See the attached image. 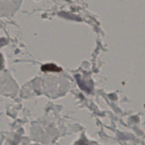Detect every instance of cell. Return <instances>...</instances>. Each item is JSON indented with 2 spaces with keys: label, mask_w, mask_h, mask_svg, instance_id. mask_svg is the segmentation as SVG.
Listing matches in <instances>:
<instances>
[{
  "label": "cell",
  "mask_w": 145,
  "mask_h": 145,
  "mask_svg": "<svg viewBox=\"0 0 145 145\" xmlns=\"http://www.w3.org/2000/svg\"><path fill=\"white\" fill-rule=\"evenodd\" d=\"M41 70L43 71H52V72H59L62 70V69L60 67L52 63L43 65L41 67Z\"/></svg>",
  "instance_id": "1"
},
{
  "label": "cell",
  "mask_w": 145,
  "mask_h": 145,
  "mask_svg": "<svg viewBox=\"0 0 145 145\" xmlns=\"http://www.w3.org/2000/svg\"><path fill=\"white\" fill-rule=\"evenodd\" d=\"M7 43V40L5 38H1L0 39V47L4 45Z\"/></svg>",
  "instance_id": "2"
},
{
  "label": "cell",
  "mask_w": 145,
  "mask_h": 145,
  "mask_svg": "<svg viewBox=\"0 0 145 145\" xmlns=\"http://www.w3.org/2000/svg\"><path fill=\"white\" fill-rule=\"evenodd\" d=\"M3 68V57L1 54H0V69Z\"/></svg>",
  "instance_id": "3"
}]
</instances>
